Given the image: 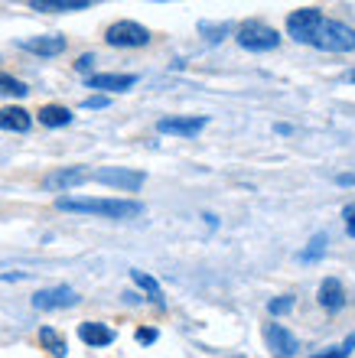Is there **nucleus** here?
I'll return each instance as SVG.
<instances>
[{
  "instance_id": "f257e3e1",
  "label": "nucleus",
  "mask_w": 355,
  "mask_h": 358,
  "mask_svg": "<svg viewBox=\"0 0 355 358\" xmlns=\"http://www.w3.org/2000/svg\"><path fill=\"white\" fill-rule=\"evenodd\" d=\"M287 33L303 46L323 49V52H352L355 49V29L329 20L319 13V7L293 10L287 17Z\"/></svg>"
},
{
  "instance_id": "f03ea898",
  "label": "nucleus",
  "mask_w": 355,
  "mask_h": 358,
  "mask_svg": "<svg viewBox=\"0 0 355 358\" xmlns=\"http://www.w3.org/2000/svg\"><path fill=\"white\" fill-rule=\"evenodd\" d=\"M56 208L62 212H82V215H104V218H137L144 215V206L134 199H56Z\"/></svg>"
},
{
  "instance_id": "7ed1b4c3",
  "label": "nucleus",
  "mask_w": 355,
  "mask_h": 358,
  "mask_svg": "<svg viewBox=\"0 0 355 358\" xmlns=\"http://www.w3.org/2000/svg\"><path fill=\"white\" fill-rule=\"evenodd\" d=\"M277 43H281V33L261 20H248L244 27H238V46L248 52H267V49H277Z\"/></svg>"
},
{
  "instance_id": "20e7f679",
  "label": "nucleus",
  "mask_w": 355,
  "mask_h": 358,
  "mask_svg": "<svg viewBox=\"0 0 355 358\" xmlns=\"http://www.w3.org/2000/svg\"><path fill=\"white\" fill-rule=\"evenodd\" d=\"M104 39H108V46H118V49L147 46V43H150V29L141 27V23H134V20H118V23H111V27H108Z\"/></svg>"
},
{
  "instance_id": "39448f33",
  "label": "nucleus",
  "mask_w": 355,
  "mask_h": 358,
  "mask_svg": "<svg viewBox=\"0 0 355 358\" xmlns=\"http://www.w3.org/2000/svg\"><path fill=\"white\" fill-rule=\"evenodd\" d=\"M92 179L95 182H102V186L124 189V192H137V189L144 186V173L124 170V166H104V170H95Z\"/></svg>"
},
{
  "instance_id": "423d86ee",
  "label": "nucleus",
  "mask_w": 355,
  "mask_h": 358,
  "mask_svg": "<svg viewBox=\"0 0 355 358\" xmlns=\"http://www.w3.org/2000/svg\"><path fill=\"white\" fill-rule=\"evenodd\" d=\"M78 303V293L72 290V287H49V290H39L36 296H33V306L36 310H66V306H75Z\"/></svg>"
},
{
  "instance_id": "0eeeda50",
  "label": "nucleus",
  "mask_w": 355,
  "mask_h": 358,
  "mask_svg": "<svg viewBox=\"0 0 355 358\" xmlns=\"http://www.w3.org/2000/svg\"><path fill=\"white\" fill-rule=\"evenodd\" d=\"M88 179H92L88 170H82V166H66V170L49 173V176L43 179V186H46L49 192H66V189L82 186V182H88Z\"/></svg>"
},
{
  "instance_id": "6e6552de",
  "label": "nucleus",
  "mask_w": 355,
  "mask_h": 358,
  "mask_svg": "<svg viewBox=\"0 0 355 358\" xmlns=\"http://www.w3.org/2000/svg\"><path fill=\"white\" fill-rule=\"evenodd\" d=\"M264 339H267V345L274 349L277 358H293L300 349V342L293 339L284 326H277V322H267V326H264Z\"/></svg>"
},
{
  "instance_id": "1a4fd4ad",
  "label": "nucleus",
  "mask_w": 355,
  "mask_h": 358,
  "mask_svg": "<svg viewBox=\"0 0 355 358\" xmlns=\"http://www.w3.org/2000/svg\"><path fill=\"white\" fill-rule=\"evenodd\" d=\"M206 117H163L157 124L160 134H173V137H196L202 127H206Z\"/></svg>"
},
{
  "instance_id": "9d476101",
  "label": "nucleus",
  "mask_w": 355,
  "mask_h": 358,
  "mask_svg": "<svg viewBox=\"0 0 355 358\" xmlns=\"http://www.w3.org/2000/svg\"><path fill=\"white\" fill-rule=\"evenodd\" d=\"M20 46L27 49V52H33V56H59V52H66V36H59V33H53V36H33V39H23Z\"/></svg>"
},
{
  "instance_id": "9b49d317",
  "label": "nucleus",
  "mask_w": 355,
  "mask_h": 358,
  "mask_svg": "<svg viewBox=\"0 0 355 358\" xmlns=\"http://www.w3.org/2000/svg\"><path fill=\"white\" fill-rule=\"evenodd\" d=\"M78 339L92 349H102V345H111L114 342V332L104 326V322H82L78 326Z\"/></svg>"
},
{
  "instance_id": "f8f14e48",
  "label": "nucleus",
  "mask_w": 355,
  "mask_h": 358,
  "mask_svg": "<svg viewBox=\"0 0 355 358\" xmlns=\"http://www.w3.org/2000/svg\"><path fill=\"white\" fill-rule=\"evenodd\" d=\"M137 82V76H118V72H104V76H88V88H102V92H127Z\"/></svg>"
},
{
  "instance_id": "ddd939ff",
  "label": "nucleus",
  "mask_w": 355,
  "mask_h": 358,
  "mask_svg": "<svg viewBox=\"0 0 355 358\" xmlns=\"http://www.w3.org/2000/svg\"><path fill=\"white\" fill-rule=\"evenodd\" d=\"M319 303H323L329 313L342 310V306H346V287H342L336 277H326L323 287H319Z\"/></svg>"
},
{
  "instance_id": "4468645a",
  "label": "nucleus",
  "mask_w": 355,
  "mask_h": 358,
  "mask_svg": "<svg viewBox=\"0 0 355 358\" xmlns=\"http://www.w3.org/2000/svg\"><path fill=\"white\" fill-rule=\"evenodd\" d=\"M33 127V117L23 108H4L0 111V131H13V134H27Z\"/></svg>"
},
{
  "instance_id": "2eb2a0df",
  "label": "nucleus",
  "mask_w": 355,
  "mask_h": 358,
  "mask_svg": "<svg viewBox=\"0 0 355 358\" xmlns=\"http://www.w3.org/2000/svg\"><path fill=\"white\" fill-rule=\"evenodd\" d=\"M29 7L43 13H69V10H88L92 0H29Z\"/></svg>"
},
{
  "instance_id": "dca6fc26",
  "label": "nucleus",
  "mask_w": 355,
  "mask_h": 358,
  "mask_svg": "<svg viewBox=\"0 0 355 358\" xmlns=\"http://www.w3.org/2000/svg\"><path fill=\"white\" fill-rule=\"evenodd\" d=\"M39 124H46V127H66V124H72V111L62 108V104H46V108H39Z\"/></svg>"
},
{
  "instance_id": "f3484780",
  "label": "nucleus",
  "mask_w": 355,
  "mask_h": 358,
  "mask_svg": "<svg viewBox=\"0 0 355 358\" xmlns=\"http://www.w3.org/2000/svg\"><path fill=\"white\" fill-rule=\"evenodd\" d=\"M39 342H43V349L49 352V355H56V358H66V352H69V345H66V339L59 336L53 326H43L39 329Z\"/></svg>"
},
{
  "instance_id": "a211bd4d",
  "label": "nucleus",
  "mask_w": 355,
  "mask_h": 358,
  "mask_svg": "<svg viewBox=\"0 0 355 358\" xmlns=\"http://www.w3.org/2000/svg\"><path fill=\"white\" fill-rule=\"evenodd\" d=\"M131 280L137 283V287H141V290H147V296L153 303H157L160 310H163V306H167V303H163V290H160V283L153 280V277H150V273H144V271H131Z\"/></svg>"
},
{
  "instance_id": "6ab92c4d",
  "label": "nucleus",
  "mask_w": 355,
  "mask_h": 358,
  "mask_svg": "<svg viewBox=\"0 0 355 358\" xmlns=\"http://www.w3.org/2000/svg\"><path fill=\"white\" fill-rule=\"evenodd\" d=\"M326 245H329L326 235H313V238H309V245L300 251V261H303V264H313V261H319V257L326 255Z\"/></svg>"
},
{
  "instance_id": "aec40b11",
  "label": "nucleus",
  "mask_w": 355,
  "mask_h": 358,
  "mask_svg": "<svg viewBox=\"0 0 355 358\" xmlns=\"http://www.w3.org/2000/svg\"><path fill=\"white\" fill-rule=\"evenodd\" d=\"M29 88L20 82V78H13V76H0V94L4 98H23Z\"/></svg>"
},
{
  "instance_id": "412c9836",
  "label": "nucleus",
  "mask_w": 355,
  "mask_h": 358,
  "mask_svg": "<svg viewBox=\"0 0 355 358\" xmlns=\"http://www.w3.org/2000/svg\"><path fill=\"white\" fill-rule=\"evenodd\" d=\"M352 349H355V336H349L339 349H333V352H319V355H309V358H349L352 355Z\"/></svg>"
},
{
  "instance_id": "4be33fe9",
  "label": "nucleus",
  "mask_w": 355,
  "mask_h": 358,
  "mask_svg": "<svg viewBox=\"0 0 355 358\" xmlns=\"http://www.w3.org/2000/svg\"><path fill=\"white\" fill-rule=\"evenodd\" d=\"M267 310H271L274 316H281V313H290V310H293V296H281V300H271V303H267Z\"/></svg>"
},
{
  "instance_id": "5701e85b",
  "label": "nucleus",
  "mask_w": 355,
  "mask_h": 358,
  "mask_svg": "<svg viewBox=\"0 0 355 358\" xmlns=\"http://www.w3.org/2000/svg\"><path fill=\"white\" fill-rule=\"evenodd\" d=\"M342 215H346V231L355 238V202H352V206H346V212H342Z\"/></svg>"
},
{
  "instance_id": "b1692460",
  "label": "nucleus",
  "mask_w": 355,
  "mask_h": 358,
  "mask_svg": "<svg viewBox=\"0 0 355 358\" xmlns=\"http://www.w3.org/2000/svg\"><path fill=\"white\" fill-rule=\"evenodd\" d=\"M137 342H141V345H150V342H157V329H137Z\"/></svg>"
},
{
  "instance_id": "393cba45",
  "label": "nucleus",
  "mask_w": 355,
  "mask_h": 358,
  "mask_svg": "<svg viewBox=\"0 0 355 358\" xmlns=\"http://www.w3.org/2000/svg\"><path fill=\"white\" fill-rule=\"evenodd\" d=\"M85 108H108V98H104V94H95V98H85Z\"/></svg>"
},
{
  "instance_id": "a878e982",
  "label": "nucleus",
  "mask_w": 355,
  "mask_h": 358,
  "mask_svg": "<svg viewBox=\"0 0 355 358\" xmlns=\"http://www.w3.org/2000/svg\"><path fill=\"white\" fill-rule=\"evenodd\" d=\"M92 66H95V56H82L78 62H75V72H88Z\"/></svg>"
},
{
  "instance_id": "bb28decb",
  "label": "nucleus",
  "mask_w": 355,
  "mask_h": 358,
  "mask_svg": "<svg viewBox=\"0 0 355 358\" xmlns=\"http://www.w3.org/2000/svg\"><path fill=\"white\" fill-rule=\"evenodd\" d=\"M342 82H352V85H355V69H352V72H346V76H342Z\"/></svg>"
}]
</instances>
